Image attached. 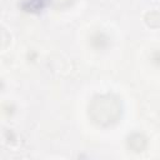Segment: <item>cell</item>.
<instances>
[{
	"instance_id": "2",
	"label": "cell",
	"mask_w": 160,
	"mask_h": 160,
	"mask_svg": "<svg viewBox=\"0 0 160 160\" xmlns=\"http://www.w3.org/2000/svg\"><path fill=\"white\" fill-rule=\"evenodd\" d=\"M49 1L51 0H26V2L29 4L26 9L29 11H40L45 5L49 4Z\"/></svg>"
},
{
	"instance_id": "1",
	"label": "cell",
	"mask_w": 160,
	"mask_h": 160,
	"mask_svg": "<svg viewBox=\"0 0 160 160\" xmlns=\"http://www.w3.org/2000/svg\"><path fill=\"white\" fill-rule=\"evenodd\" d=\"M121 112V101L112 94L95 96L88 108L89 118L99 126H109L115 124L120 119Z\"/></svg>"
}]
</instances>
